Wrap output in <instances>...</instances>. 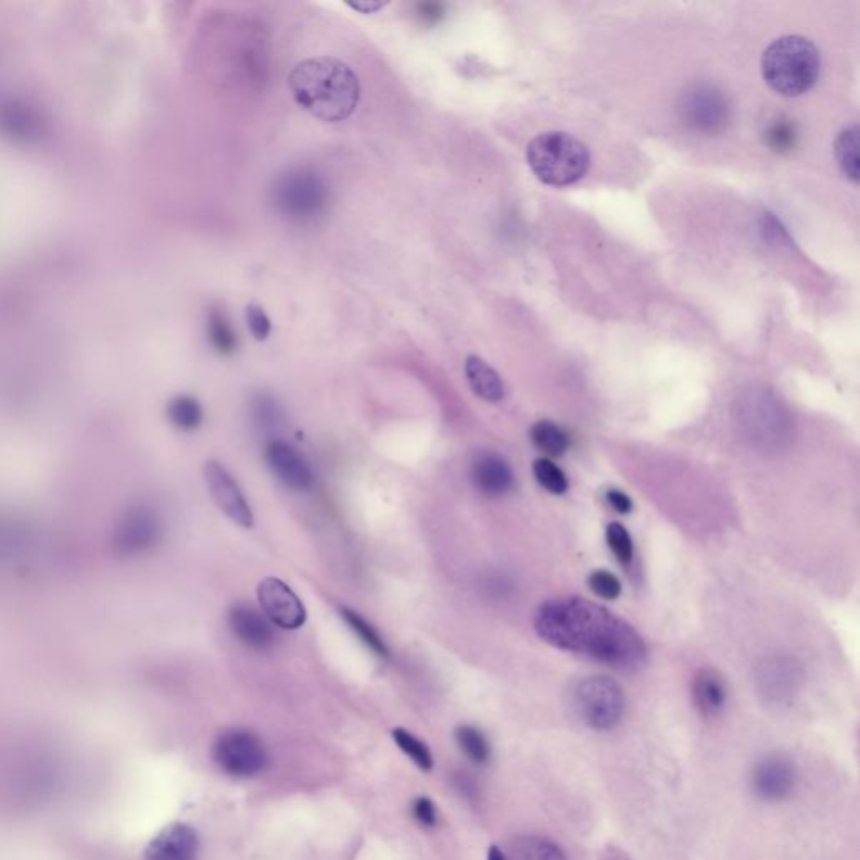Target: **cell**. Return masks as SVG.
I'll use <instances>...</instances> for the list:
<instances>
[{
    "label": "cell",
    "mask_w": 860,
    "mask_h": 860,
    "mask_svg": "<svg viewBox=\"0 0 860 860\" xmlns=\"http://www.w3.org/2000/svg\"><path fill=\"white\" fill-rule=\"evenodd\" d=\"M736 423L743 438L763 453H779L791 444L794 423L782 402L772 393L749 392L736 407Z\"/></svg>",
    "instance_id": "5"
},
{
    "label": "cell",
    "mask_w": 860,
    "mask_h": 860,
    "mask_svg": "<svg viewBox=\"0 0 860 860\" xmlns=\"http://www.w3.org/2000/svg\"><path fill=\"white\" fill-rule=\"evenodd\" d=\"M167 417L172 426L186 430V432H192L202 426L204 410H202L201 402L192 395H177L168 402Z\"/></svg>",
    "instance_id": "25"
},
{
    "label": "cell",
    "mask_w": 860,
    "mask_h": 860,
    "mask_svg": "<svg viewBox=\"0 0 860 860\" xmlns=\"http://www.w3.org/2000/svg\"><path fill=\"white\" fill-rule=\"evenodd\" d=\"M681 112L691 127L714 131L728 119V103L723 93L712 86H694L683 94Z\"/></svg>",
    "instance_id": "13"
},
{
    "label": "cell",
    "mask_w": 860,
    "mask_h": 860,
    "mask_svg": "<svg viewBox=\"0 0 860 860\" xmlns=\"http://www.w3.org/2000/svg\"><path fill=\"white\" fill-rule=\"evenodd\" d=\"M693 699L697 711L701 714H720L728 701L724 679L714 669H703L697 672L693 683Z\"/></svg>",
    "instance_id": "19"
},
{
    "label": "cell",
    "mask_w": 860,
    "mask_h": 860,
    "mask_svg": "<svg viewBox=\"0 0 860 860\" xmlns=\"http://www.w3.org/2000/svg\"><path fill=\"white\" fill-rule=\"evenodd\" d=\"M533 475L538 484H540L543 490L548 491V493L557 494V496L567 493V476H565V472L561 471L553 460L546 459V457L534 460Z\"/></svg>",
    "instance_id": "29"
},
{
    "label": "cell",
    "mask_w": 860,
    "mask_h": 860,
    "mask_svg": "<svg viewBox=\"0 0 860 860\" xmlns=\"http://www.w3.org/2000/svg\"><path fill=\"white\" fill-rule=\"evenodd\" d=\"M460 751L476 764H488L491 760V745L486 734L472 724H460L454 731Z\"/></svg>",
    "instance_id": "27"
},
{
    "label": "cell",
    "mask_w": 860,
    "mask_h": 860,
    "mask_svg": "<svg viewBox=\"0 0 860 860\" xmlns=\"http://www.w3.org/2000/svg\"><path fill=\"white\" fill-rule=\"evenodd\" d=\"M822 58L804 36H783L764 49L761 75L775 93L786 98L807 93L819 81Z\"/></svg>",
    "instance_id": "3"
},
{
    "label": "cell",
    "mask_w": 860,
    "mask_h": 860,
    "mask_svg": "<svg viewBox=\"0 0 860 860\" xmlns=\"http://www.w3.org/2000/svg\"><path fill=\"white\" fill-rule=\"evenodd\" d=\"M486 860H508L506 859V852L499 849L497 846H491L490 852H488Z\"/></svg>",
    "instance_id": "37"
},
{
    "label": "cell",
    "mask_w": 860,
    "mask_h": 860,
    "mask_svg": "<svg viewBox=\"0 0 860 860\" xmlns=\"http://www.w3.org/2000/svg\"><path fill=\"white\" fill-rule=\"evenodd\" d=\"M527 160L540 182L549 187H568L585 177L592 156L585 143L573 135L546 131L530 141Z\"/></svg>",
    "instance_id": "4"
},
{
    "label": "cell",
    "mask_w": 860,
    "mask_h": 860,
    "mask_svg": "<svg viewBox=\"0 0 860 860\" xmlns=\"http://www.w3.org/2000/svg\"><path fill=\"white\" fill-rule=\"evenodd\" d=\"M471 481L482 496H506L515 488V472L505 457L493 451L476 454L471 463Z\"/></svg>",
    "instance_id": "16"
},
{
    "label": "cell",
    "mask_w": 860,
    "mask_h": 860,
    "mask_svg": "<svg viewBox=\"0 0 860 860\" xmlns=\"http://www.w3.org/2000/svg\"><path fill=\"white\" fill-rule=\"evenodd\" d=\"M573 708L590 730L610 731L619 726L625 714V694L614 679L592 675L577 684Z\"/></svg>",
    "instance_id": "7"
},
{
    "label": "cell",
    "mask_w": 860,
    "mask_h": 860,
    "mask_svg": "<svg viewBox=\"0 0 860 860\" xmlns=\"http://www.w3.org/2000/svg\"><path fill=\"white\" fill-rule=\"evenodd\" d=\"M797 786V768L785 755L761 758L751 772V791L760 800L776 804L794 794Z\"/></svg>",
    "instance_id": "12"
},
{
    "label": "cell",
    "mask_w": 860,
    "mask_h": 860,
    "mask_svg": "<svg viewBox=\"0 0 860 860\" xmlns=\"http://www.w3.org/2000/svg\"><path fill=\"white\" fill-rule=\"evenodd\" d=\"M273 202L286 220L309 226L327 215L331 190L327 180L313 168H288L273 187Z\"/></svg>",
    "instance_id": "6"
},
{
    "label": "cell",
    "mask_w": 860,
    "mask_h": 860,
    "mask_svg": "<svg viewBox=\"0 0 860 860\" xmlns=\"http://www.w3.org/2000/svg\"><path fill=\"white\" fill-rule=\"evenodd\" d=\"M530 439L538 451L546 456L560 457L570 447V438L561 427L552 420H540L530 430Z\"/></svg>",
    "instance_id": "23"
},
{
    "label": "cell",
    "mask_w": 860,
    "mask_h": 860,
    "mask_svg": "<svg viewBox=\"0 0 860 860\" xmlns=\"http://www.w3.org/2000/svg\"><path fill=\"white\" fill-rule=\"evenodd\" d=\"M607 536L608 548L614 553V557L620 564H631L634 558V543H632L631 534L620 523H610L605 531Z\"/></svg>",
    "instance_id": "30"
},
{
    "label": "cell",
    "mask_w": 860,
    "mask_h": 860,
    "mask_svg": "<svg viewBox=\"0 0 860 860\" xmlns=\"http://www.w3.org/2000/svg\"><path fill=\"white\" fill-rule=\"evenodd\" d=\"M288 85L298 106L319 122H345L361 103V79L334 58L303 61L291 71Z\"/></svg>",
    "instance_id": "2"
},
{
    "label": "cell",
    "mask_w": 860,
    "mask_h": 860,
    "mask_svg": "<svg viewBox=\"0 0 860 860\" xmlns=\"http://www.w3.org/2000/svg\"><path fill=\"white\" fill-rule=\"evenodd\" d=\"M207 334L212 349L219 353V355L230 356L238 352V333H236L235 328L230 325L229 318H227L224 309L212 308L211 312H208Z\"/></svg>",
    "instance_id": "22"
},
{
    "label": "cell",
    "mask_w": 860,
    "mask_h": 860,
    "mask_svg": "<svg viewBox=\"0 0 860 860\" xmlns=\"http://www.w3.org/2000/svg\"><path fill=\"white\" fill-rule=\"evenodd\" d=\"M835 159L842 174L850 178L853 184L859 180V127L853 123L852 127L844 128L838 134L834 146Z\"/></svg>",
    "instance_id": "24"
},
{
    "label": "cell",
    "mask_w": 860,
    "mask_h": 860,
    "mask_svg": "<svg viewBox=\"0 0 860 860\" xmlns=\"http://www.w3.org/2000/svg\"><path fill=\"white\" fill-rule=\"evenodd\" d=\"M267 466L279 482L294 491H306L313 486V471L306 457L284 441H271L267 444Z\"/></svg>",
    "instance_id": "14"
},
{
    "label": "cell",
    "mask_w": 860,
    "mask_h": 860,
    "mask_svg": "<svg viewBox=\"0 0 860 860\" xmlns=\"http://www.w3.org/2000/svg\"><path fill=\"white\" fill-rule=\"evenodd\" d=\"M607 501L610 508L619 513V515H627V513H631L632 508H634L631 497L627 496V494L620 490L608 491Z\"/></svg>",
    "instance_id": "34"
},
{
    "label": "cell",
    "mask_w": 860,
    "mask_h": 860,
    "mask_svg": "<svg viewBox=\"0 0 860 860\" xmlns=\"http://www.w3.org/2000/svg\"><path fill=\"white\" fill-rule=\"evenodd\" d=\"M245 321L256 342H264L271 334V319L260 304H249L245 308Z\"/></svg>",
    "instance_id": "32"
},
{
    "label": "cell",
    "mask_w": 860,
    "mask_h": 860,
    "mask_svg": "<svg viewBox=\"0 0 860 860\" xmlns=\"http://www.w3.org/2000/svg\"><path fill=\"white\" fill-rule=\"evenodd\" d=\"M204 479L207 482L208 494L214 499L215 506L232 523L245 528V530H251L254 527L253 509L249 506L238 481L224 468L223 464L217 463V460H208L204 466Z\"/></svg>",
    "instance_id": "10"
},
{
    "label": "cell",
    "mask_w": 860,
    "mask_h": 860,
    "mask_svg": "<svg viewBox=\"0 0 860 860\" xmlns=\"http://www.w3.org/2000/svg\"><path fill=\"white\" fill-rule=\"evenodd\" d=\"M160 533L162 528L155 513L149 508H135L119 523L115 546L125 555L143 553L159 542Z\"/></svg>",
    "instance_id": "17"
},
{
    "label": "cell",
    "mask_w": 860,
    "mask_h": 860,
    "mask_svg": "<svg viewBox=\"0 0 860 860\" xmlns=\"http://www.w3.org/2000/svg\"><path fill=\"white\" fill-rule=\"evenodd\" d=\"M392 736L395 745L402 749L405 757L410 758L416 763L420 772H430L434 768V758H432L429 746L422 739L417 738L416 734H412L410 731L404 730V728H395L392 731Z\"/></svg>",
    "instance_id": "28"
},
{
    "label": "cell",
    "mask_w": 860,
    "mask_h": 860,
    "mask_svg": "<svg viewBox=\"0 0 860 860\" xmlns=\"http://www.w3.org/2000/svg\"><path fill=\"white\" fill-rule=\"evenodd\" d=\"M342 617L343 620L349 623L353 634L361 638L362 644H364L374 656L382 660L389 659L390 650L389 647H387L385 641H383L379 631H377L365 617H362L361 614L355 612L352 608H342Z\"/></svg>",
    "instance_id": "26"
},
{
    "label": "cell",
    "mask_w": 860,
    "mask_h": 860,
    "mask_svg": "<svg viewBox=\"0 0 860 860\" xmlns=\"http://www.w3.org/2000/svg\"><path fill=\"white\" fill-rule=\"evenodd\" d=\"M417 15L423 23H439L442 15H444V5L434 4V2H423V4L417 5Z\"/></svg>",
    "instance_id": "35"
},
{
    "label": "cell",
    "mask_w": 860,
    "mask_h": 860,
    "mask_svg": "<svg viewBox=\"0 0 860 860\" xmlns=\"http://www.w3.org/2000/svg\"><path fill=\"white\" fill-rule=\"evenodd\" d=\"M412 815L423 829H434L439 822L435 804L427 797H419L414 800V804H412Z\"/></svg>",
    "instance_id": "33"
},
{
    "label": "cell",
    "mask_w": 860,
    "mask_h": 860,
    "mask_svg": "<svg viewBox=\"0 0 860 860\" xmlns=\"http://www.w3.org/2000/svg\"><path fill=\"white\" fill-rule=\"evenodd\" d=\"M804 681L800 666L792 657L773 656L758 669L757 683L764 701L782 706L794 701Z\"/></svg>",
    "instance_id": "11"
},
{
    "label": "cell",
    "mask_w": 860,
    "mask_h": 860,
    "mask_svg": "<svg viewBox=\"0 0 860 860\" xmlns=\"http://www.w3.org/2000/svg\"><path fill=\"white\" fill-rule=\"evenodd\" d=\"M261 610L273 625L284 631H298L306 622V608L288 583L276 577L261 580L257 586Z\"/></svg>",
    "instance_id": "9"
},
{
    "label": "cell",
    "mask_w": 860,
    "mask_h": 860,
    "mask_svg": "<svg viewBox=\"0 0 860 860\" xmlns=\"http://www.w3.org/2000/svg\"><path fill=\"white\" fill-rule=\"evenodd\" d=\"M508 860H568L567 853L549 838L523 835L509 844Z\"/></svg>",
    "instance_id": "21"
},
{
    "label": "cell",
    "mask_w": 860,
    "mask_h": 860,
    "mask_svg": "<svg viewBox=\"0 0 860 860\" xmlns=\"http://www.w3.org/2000/svg\"><path fill=\"white\" fill-rule=\"evenodd\" d=\"M199 849L197 832L186 823H174L150 844L147 860H197Z\"/></svg>",
    "instance_id": "18"
},
{
    "label": "cell",
    "mask_w": 860,
    "mask_h": 860,
    "mask_svg": "<svg viewBox=\"0 0 860 860\" xmlns=\"http://www.w3.org/2000/svg\"><path fill=\"white\" fill-rule=\"evenodd\" d=\"M589 589L604 600H616L622 594V583L608 570L592 571L589 576Z\"/></svg>",
    "instance_id": "31"
},
{
    "label": "cell",
    "mask_w": 860,
    "mask_h": 860,
    "mask_svg": "<svg viewBox=\"0 0 860 860\" xmlns=\"http://www.w3.org/2000/svg\"><path fill=\"white\" fill-rule=\"evenodd\" d=\"M534 631L557 649L619 671L641 669L647 659L645 642L631 623L582 597L553 598L540 605Z\"/></svg>",
    "instance_id": "1"
},
{
    "label": "cell",
    "mask_w": 860,
    "mask_h": 860,
    "mask_svg": "<svg viewBox=\"0 0 860 860\" xmlns=\"http://www.w3.org/2000/svg\"><path fill=\"white\" fill-rule=\"evenodd\" d=\"M227 623L241 644L248 649L264 653L275 647L276 632L263 612L248 604H236L227 614Z\"/></svg>",
    "instance_id": "15"
},
{
    "label": "cell",
    "mask_w": 860,
    "mask_h": 860,
    "mask_svg": "<svg viewBox=\"0 0 860 860\" xmlns=\"http://www.w3.org/2000/svg\"><path fill=\"white\" fill-rule=\"evenodd\" d=\"M353 11L362 12V14H374V12L380 11V9L385 8L387 4L383 2H355V4H349Z\"/></svg>",
    "instance_id": "36"
},
{
    "label": "cell",
    "mask_w": 860,
    "mask_h": 860,
    "mask_svg": "<svg viewBox=\"0 0 860 860\" xmlns=\"http://www.w3.org/2000/svg\"><path fill=\"white\" fill-rule=\"evenodd\" d=\"M212 758L219 770L235 779H253L269 763L263 742L245 730L224 731L212 746Z\"/></svg>",
    "instance_id": "8"
},
{
    "label": "cell",
    "mask_w": 860,
    "mask_h": 860,
    "mask_svg": "<svg viewBox=\"0 0 860 860\" xmlns=\"http://www.w3.org/2000/svg\"><path fill=\"white\" fill-rule=\"evenodd\" d=\"M466 379H468L472 392L482 401L494 404V402L505 399V383L501 380L497 371L479 356H468V361H466Z\"/></svg>",
    "instance_id": "20"
}]
</instances>
